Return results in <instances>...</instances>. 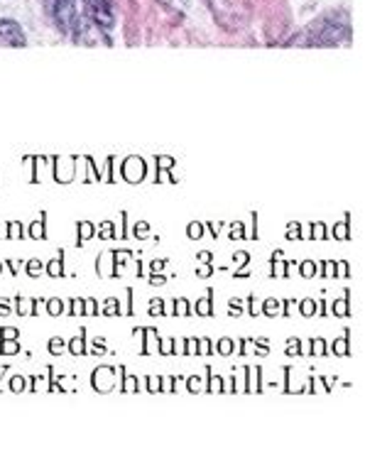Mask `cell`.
<instances>
[{
	"instance_id": "2",
	"label": "cell",
	"mask_w": 387,
	"mask_h": 456,
	"mask_svg": "<svg viewBox=\"0 0 387 456\" xmlns=\"http://www.w3.org/2000/svg\"><path fill=\"white\" fill-rule=\"evenodd\" d=\"M84 8L93 25L99 30L109 32L116 25V11H113V0H84Z\"/></svg>"
},
{
	"instance_id": "3",
	"label": "cell",
	"mask_w": 387,
	"mask_h": 456,
	"mask_svg": "<svg viewBox=\"0 0 387 456\" xmlns=\"http://www.w3.org/2000/svg\"><path fill=\"white\" fill-rule=\"evenodd\" d=\"M25 32L15 20H0V45L3 47H25Z\"/></svg>"
},
{
	"instance_id": "1",
	"label": "cell",
	"mask_w": 387,
	"mask_h": 456,
	"mask_svg": "<svg viewBox=\"0 0 387 456\" xmlns=\"http://www.w3.org/2000/svg\"><path fill=\"white\" fill-rule=\"evenodd\" d=\"M44 11L61 35H77L79 32L77 0H44Z\"/></svg>"
}]
</instances>
